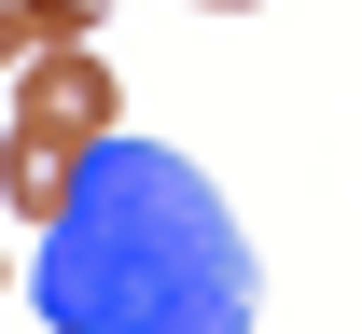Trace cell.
Listing matches in <instances>:
<instances>
[{"mask_svg": "<svg viewBox=\"0 0 362 334\" xmlns=\"http://www.w3.org/2000/svg\"><path fill=\"white\" fill-rule=\"evenodd\" d=\"M209 14H251V0H209Z\"/></svg>", "mask_w": 362, "mask_h": 334, "instance_id": "5", "label": "cell"}, {"mask_svg": "<svg viewBox=\"0 0 362 334\" xmlns=\"http://www.w3.org/2000/svg\"><path fill=\"white\" fill-rule=\"evenodd\" d=\"M56 334H251V237L223 181L168 140H112L70 167V209L28 251Z\"/></svg>", "mask_w": 362, "mask_h": 334, "instance_id": "1", "label": "cell"}, {"mask_svg": "<svg viewBox=\"0 0 362 334\" xmlns=\"http://www.w3.org/2000/svg\"><path fill=\"white\" fill-rule=\"evenodd\" d=\"M70 167H84V153H56V140H28V126H0V195H14V223H28V237L70 209Z\"/></svg>", "mask_w": 362, "mask_h": 334, "instance_id": "3", "label": "cell"}, {"mask_svg": "<svg viewBox=\"0 0 362 334\" xmlns=\"http://www.w3.org/2000/svg\"><path fill=\"white\" fill-rule=\"evenodd\" d=\"M0 292H14V251H0Z\"/></svg>", "mask_w": 362, "mask_h": 334, "instance_id": "6", "label": "cell"}, {"mask_svg": "<svg viewBox=\"0 0 362 334\" xmlns=\"http://www.w3.org/2000/svg\"><path fill=\"white\" fill-rule=\"evenodd\" d=\"M42 334H56V321H42Z\"/></svg>", "mask_w": 362, "mask_h": 334, "instance_id": "7", "label": "cell"}, {"mask_svg": "<svg viewBox=\"0 0 362 334\" xmlns=\"http://www.w3.org/2000/svg\"><path fill=\"white\" fill-rule=\"evenodd\" d=\"M98 28V0H0V70H28L42 42H84Z\"/></svg>", "mask_w": 362, "mask_h": 334, "instance_id": "4", "label": "cell"}, {"mask_svg": "<svg viewBox=\"0 0 362 334\" xmlns=\"http://www.w3.org/2000/svg\"><path fill=\"white\" fill-rule=\"evenodd\" d=\"M14 126H28V140H56V153H98L112 126H126L112 56H98V42H42V56H28V84H14Z\"/></svg>", "mask_w": 362, "mask_h": 334, "instance_id": "2", "label": "cell"}]
</instances>
